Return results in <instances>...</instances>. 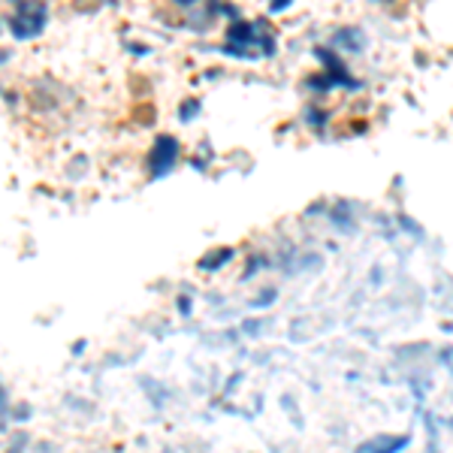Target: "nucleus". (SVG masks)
<instances>
[{
    "label": "nucleus",
    "instance_id": "1",
    "mask_svg": "<svg viewBox=\"0 0 453 453\" xmlns=\"http://www.w3.org/2000/svg\"><path fill=\"white\" fill-rule=\"evenodd\" d=\"M173 157H175V140L173 136H160V140L155 142V149H151V173L160 175L166 173L173 166Z\"/></svg>",
    "mask_w": 453,
    "mask_h": 453
},
{
    "label": "nucleus",
    "instance_id": "2",
    "mask_svg": "<svg viewBox=\"0 0 453 453\" xmlns=\"http://www.w3.org/2000/svg\"><path fill=\"white\" fill-rule=\"evenodd\" d=\"M42 21H46V19H42V6H34L31 16H25V12H21V16L12 21V31H16L19 40H27V36L42 31Z\"/></svg>",
    "mask_w": 453,
    "mask_h": 453
},
{
    "label": "nucleus",
    "instance_id": "3",
    "mask_svg": "<svg viewBox=\"0 0 453 453\" xmlns=\"http://www.w3.org/2000/svg\"><path fill=\"white\" fill-rule=\"evenodd\" d=\"M288 4H290V0H273V10L279 12V10H284V6H288Z\"/></svg>",
    "mask_w": 453,
    "mask_h": 453
},
{
    "label": "nucleus",
    "instance_id": "4",
    "mask_svg": "<svg viewBox=\"0 0 453 453\" xmlns=\"http://www.w3.org/2000/svg\"><path fill=\"white\" fill-rule=\"evenodd\" d=\"M0 405H4V393H0Z\"/></svg>",
    "mask_w": 453,
    "mask_h": 453
}]
</instances>
